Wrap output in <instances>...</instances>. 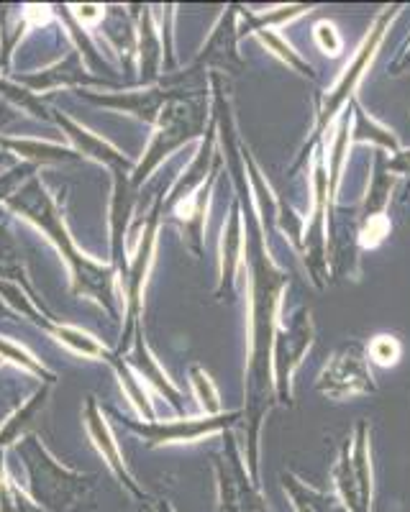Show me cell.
<instances>
[{
  "label": "cell",
  "mask_w": 410,
  "mask_h": 512,
  "mask_svg": "<svg viewBox=\"0 0 410 512\" xmlns=\"http://www.w3.org/2000/svg\"><path fill=\"white\" fill-rule=\"evenodd\" d=\"M213 95V121H216L218 139L223 144V162L234 182L236 200L241 203L244 216V264L249 272V361H246V451L244 461L249 477L259 487V431L275 402V387H272V341L280 320L282 290L290 282V272L282 269L272 259L270 241L264 236L259 223L257 205L252 198V187L246 177L244 144L236 134L234 111H231L229 88L223 75L211 72L208 75Z\"/></svg>",
  "instance_id": "obj_1"
},
{
  "label": "cell",
  "mask_w": 410,
  "mask_h": 512,
  "mask_svg": "<svg viewBox=\"0 0 410 512\" xmlns=\"http://www.w3.org/2000/svg\"><path fill=\"white\" fill-rule=\"evenodd\" d=\"M6 208L16 216L26 218L31 226L39 228L44 236L54 244L59 256L65 259L67 269H70V292L72 297H88L93 303L106 310L113 320L121 315V300H118L116 290V269L111 262H98L90 254L77 249L75 236L67 228L65 213L54 200L47 185L39 180V175L31 177L21 190H16L13 198L6 200Z\"/></svg>",
  "instance_id": "obj_2"
},
{
  "label": "cell",
  "mask_w": 410,
  "mask_h": 512,
  "mask_svg": "<svg viewBox=\"0 0 410 512\" xmlns=\"http://www.w3.org/2000/svg\"><path fill=\"white\" fill-rule=\"evenodd\" d=\"M16 456L24 464L26 495L47 512H77L85 507L95 489L93 474H82L44 446L36 433H26L13 446Z\"/></svg>",
  "instance_id": "obj_3"
},
{
  "label": "cell",
  "mask_w": 410,
  "mask_h": 512,
  "mask_svg": "<svg viewBox=\"0 0 410 512\" xmlns=\"http://www.w3.org/2000/svg\"><path fill=\"white\" fill-rule=\"evenodd\" d=\"M398 11H400V6H387L377 13L375 24L369 26V31L364 34L362 44H359L357 52H354L352 62L346 64L344 72H341V77L336 80L334 88L328 90L326 95H318L316 98V123H313V134L308 136V141H305L303 149H300L298 159H295V164H293V172L300 167V164H305V159L313 157L316 146L323 144V134H326V128L336 121V116H339L341 111H344V105L352 103L354 100V93H357L359 82L364 80V75H367V70H369V64H372V59H375L377 52H380L382 41H385V34L390 31V24H393L395 18H398Z\"/></svg>",
  "instance_id": "obj_4"
},
{
  "label": "cell",
  "mask_w": 410,
  "mask_h": 512,
  "mask_svg": "<svg viewBox=\"0 0 410 512\" xmlns=\"http://www.w3.org/2000/svg\"><path fill=\"white\" fill-rule=\"evenodd\" d=\"M208 95L211 93L185 95V98L172 100V103L164 108L157 126H154V134L147 146V152H144V157L136 162L134 172H131V185H134L136 190L152 177V172L164 162V159L172 157L177 149H182V146L190 144L193 139L205 136V131H208V126H211L213 121V108Z\"/></svg>",
  "instance_id": "obj_5"
},
{
  "label": "cell",
  "mask_w": 410,
  "mask_h": 512,
  "mask_svg": "<svg viewBox=\"0 0 410 512\" xmlns=\"http://www.w3.org/2000/svg\"><path fill=\"white\" fill-rule=\"evenodd\" d=\"M164 218V195L159 192L154 198L152 208L139 223V236H136V251L129 256V267L126 274L121 277V290H123V331L121 341L113 349V354L123 356L129 351L134 333L141 328V313H144V290H147L149 272L154 264V251H157V236H159V223Z\"/></svg>",
  "instance_id": "obj_6"
},
{
  "label": "cell",
  "mask_w": 410,
  "mask_h": 512,
  "mask_svg": "<svg viewBox=\"0 0 410 512\" xmlns=\"http://www.w3.org/2000/svg\"><path fill=\"white\" fill-rule=\"evenodd\" d=\"M313 338H316V326H313L311 308L300 305L298 310L277 320L275 341H272V387L280 405L293 408V374L303 364Z\"/></svg>",
  "instance_id": "obj_7"
},
{
  "label": "cell",
  "mask_w": 410,
  "mask_h": 512,
  "mask_svg": "<svg viewBox=\"0 0 410 512\" xmlns=\"http://www.w3.org/2000/svg\"><path fill=\"white\" fill-rule=\"evenodd\" d=\"M334 487L346 512L372 510V446H369V423L359 420L352 438L341 448L334 466Z\"/></svg>",
  "instance_id": "obj_8"
},
{
  "label": "cell",
  "mask_w": 410,
  "mask_h": 512,
  "mask_svg": "<svg viewBox=\"0 0 410 512\" xmlns=\"http://www.w3.org/2000/svg\"><path fill=\"white\" fill-rule=\"evenodd\" d=\"M334 218V208L328 203V169L323 144L313 152V208L311 218L303 228V264L318 290L328 285V223Z\"/></svg>",
  "instance_id": "obj_9"
},
{
  "label": "cell",
  "mask_w": 410,
  "mask_h": 512,
  "mask_svg": "<svg viewBox=\"0 0 410 512\" xmlns=\"http://www.w3.org/2000/svg\"><path fill=\"white\" fill-rule=\"evenodd\" d=\"M0 300L8 305L11 313H21L26 320H31L39 331L47 333L49 338H54L57 344H62L65 349H70L72 354H80L85 359L93 361H108L111 351L106 346L100 344L98 338L93 333L82 331V328L67 326V323H59L49 308H39L29 297V292L21 290L13 282H0Z\"/></svg>",
  "instance_id": "obj_10"
},
{
  "label": "cell",
  "mask_w": 410,
  "mask_h": 512,
  "mask_svg": "<svg viewBox=\"0 0 410 512\" xmlns=\"http://www.w3.org/2000/svg\"><path fill=\"white\" fill-rule=\"evenodd\" d=\"M123 428L144 441V448L175 446V443H198L203 438L226 433L236 420H244V410L221 415H198V418H177V420H134L126 415H116Z\"/></svg>",
  "instance_id": "obj_11"
},
{
  "label": "cell",
  "mask_w": 410,
  "mask_h": 512,
  "mask_svg": "<svg viewBox=\"0 0 410 512\" xmlns=\"http://www.w3.org/2000/svg\"><path fill=\"white\" fill-rule=\"evenodd\" d=\"M223 436V454L213 456L218 487V512H267L262 489L252 482L246 469L244 451L236 443L234 433Z\"/></svg>",
  "instance_id": "obj_12"
},
{
  "label": "cell",
  "mask_w": 410,
  "mask_h": 512,
  "mask_svg": "<svg viewBox=\"0 0 410 512\" xmlns=\"http://www.w3.org/2000/svg\"><path fill=\"white\" fill-rule=\"evenodd\" d=\"M316 390L331 400H354L362 395H375L377 382L369 369L367 346L349 341L339 346L326 361L316 382Z\"/></svg>",
  "instance_id": "obj_13"
},
{
  "label": "cell",
  "mask_w": 410,
  "mask_h": 512,
  "mask_svg": "<svg viewBox=\"0 0 410 512\" xmlns=\"http://www.w3.org/2000/svg\"><path fill=\"white\" fill-rule=\"evenodd\" d=\"M395 182H398V177L390 175L385 152H382V149H375L367 198H364L362 208H359V221H357V236H359V244H362L364 249H377V246L390 236L387 205H390V195H393L395 190Z\"/></svg>",
  "instance_id": "obj_14"
},
{
  "label": "cell",
  "mask_w": 410,
  "mask_h": 512,
  "mask_svg": "<svg viewBox=\"0 0 410 512\" xmlns=\"http://www.w3.org/2000/svg\"><path fill=\"white\" fill-rule=\"evenodd\" d=\"M82 100H88L93 105H103L118 113H129V116L139 118V121L157 126L159 116L172 100L185 98V95H195V90H180L167 88V85H154V88H129V90H113V93H90V90H77Z\"/></svg>",
  "instance_id": "obj_15"
},
{
  "label": "cell",
  "mask_w": 410,
  "mask_h": 512,
  "mask_svg": "<svg viewBox=\"0 0 410 512\" xmlns=\"http://www.w3.org/2000/svg\"><path fill=\"white\" fill-rule=\"evenodd\" d=\"M18 85H24L31 93H49V90L70 88V90H88V88H106V90H121L116 80L108 77H95L88 70V64L82 62L80 52L72 49L65 59H59L57 64L47 67V70L29 72V75H16Z\"/></svg>",
  "instance_id": "obj_16"
},
{
  "label": "cell",
  "mask_w": 410,
  "mask_h": 512,
  "mask_svg": "<svg viewBox=\"0 0 410 512\" xmlns=\"http://www.w3.org/2000/svg\"><path fill=\"white\" fill-rule=\"evenodd\" d=\"M82 423H85V431H88L95 451L103 456V461H106V466L111 469L113 477L118 479V484H121V487L126 489L129 495H134L139 502H147L149 500L147 492L139 487V482L134 479V474L129 472V466H126V459H123L121 448H118V441H116V436H113L111 425H108L106 415H103V408H100L98 400H95L93 395L85 400Z\"/></svg>",
  "instance_id": "obj_17"
},
{
  "label": "cell",
  "mask_w": 410,
  "mask_h": 512,
  "mask_svg": "<svg viewBox=\"0 0 410 512\" xmlns=\"http://www.w3.org/2000/svg\"><path fill=\"white\" fill-rule=\"evenodd\" d=\"M136 26V59H139V88H154L164 75V44L152 6H129Z\"/></svg>",
  "instance_id": "obj_18"
},
{
  "label": "cell",
  "mask_w": 410,
  "mask_h": 512,
  "mask_svg": "<svg viewBox=\"0 0 410 512\" xmlns=\"http://www.w3.org/2000/svg\"><path fill=\"white\" fill-rule=\"evenodd\" d=\"M52 121L65 131L67 139L72 141V149H75L82 159H93V162L103 164L111 175H116V172H134L136 162L129 154H123L118 146H113L111 141H106L103 136L93 134L90 128L77 123L75 118H70L67 113L52 111Z\"/></svg>",
  "instance_id": "obj_19"
},
{
  "label": "cell",
  "mask_w": 410,
  "mask_h": 512,
  "mask_svg": "<svg viewBox=\"0 0 410 512\" xmlns=\"http://www.w3.org/2000/svg\"><path fill=\"white\" fill-rule=\"evenodd\" d=\"M223 169V154H218L216 164L211 169V177L205 180V185L200 190H195L190 198L180 200L177 205H172L170 213L180 221V226L185 228V236H188V246L195 256H203V241H205V218H208V208H211V195L213 187H216L218 175Z\"/></svg>",
  "instance_id": "obj_20"
},
{
  "label": "cell",
  "mask_w": 410,
  "mask_h": 512,
  "mask_svg": "<svg viewBox=\"0 0 410 512\" xmlns=\"http://www.w3.org/2000/svg\"><path fill=\"white\" fill-rule=\"evenodd\" d=\"M123 359L129 361V367L139 374L141 382L149 384L152 390H157L177 413H185V402H182L185 397H182V392L175 387L170 374L164 372L159 359L154 356V351L149 349L147 338H144V328H139V331L134 333V341H131L129 351L123 354Z\"/></svg>",
  "instance_id": "obj_21"
},
{
  "label": "cell",
  "mask_w": 410,
  "mask_h": 512,
  "mask_svg": "<svg viewBox=\"0 0 410 512\" xmlns=\"http://www.w3.org/2000/svg\"><path fill=\"white\" fill-rule=\"evenodd\" d=\"M241 264H244V216H241V203L234 200L229 221L223 223L221 233V274H218L216 300H234L236 274Z\"/></svg>",
  "instance_id": "obj_22"
},
{
  "label": "cell",
  "mask_w": 410,
  "mask_h": 512,
  "mask_svg": "<svg viewBox=\"0 0 410 512\" xmlns=\"http://www.w3.org/2000/svg\"><path fill=\"white\" fill-rule=\"evenodd\" d=\"M216 121H211V126H208V131H205V136L200 139V146H198V154L193 157V162L188 164V167L182 169V175L177 177L175 185L170 187V192H167V198H164V210H170L172 205H177L180 200L190 198L195 190H200V187L205 185V180L211 177V169L213 164H216Z\"/></svg>",
  "instance_id": "obj_23"
},
{
  "label": "cell",
  "mask_w": 410,
  "mask_h": 512,
  "mask_svg": "<svg viewBox=\"0 0 410 512\" xmlns=\"http://www.w3.org/2000/svg\"><path fill=\"white\" fill-rule=\"evenodd\" d=\"M0 149L8 154H16L21 162L47 167V164H72L80 162V154L72 146L52 144V141L39 139H18V136H0Z\"/></svg>",
  "instance_id": "obj_24"
},
{
  "label": "cell",
  "mask_w": 410,
  "mask_h": 512,
  "mask_svg": "<svg viewBox=\"0 0 410 512\" xmlns=\"http://www.w3.org/2000/svg\"><path fill=\"white\" fill-rule=\"evenodd\" d=\"M49 392H52V387H49V384H41L39 390H36L21 408H16L6 420H3V425H0V454H6L8 448L16 446V441H21L26 433H31L29 428L34 425V420L44 413V408H47Z\"/></svg>",
  "instance_id": "obj_25"
},
{
  "label": "cell",
  "mask_w": 410,
  "mask_h": 512,
  "mask_svg": "<svg viewBox=\"0 0 410 512\" xmlns=\"http://www.w3.org/2000/svg\"><path fill=\"white\" fill-rule=\"evenodd\" d=\"M0 282H13L21 290L29 292V297L34 300L39 308H47L44 300L36 295L34 285L29 282V274H26V264H24V251H21V244L13 236L11 226L8 223H0Z\"/></svg>",
  "instance_id": "obj_26"
},
{
  "label": "cell",
  "mask_w": 410,
  "mask_h": 512,
  "mask_svg": "<svg viewBox=\"0 0 410 512\" xmlns=\"http://www.w3.org/2000/svg\"><path fill=\"white\" fill-rule=\"evenodd\" d=\"M349 111H352V144H375L382 152H400L398 136L387 126H382L380 121L369 116L362 105L357 103V98L349 103Z\"/></svg>",
  "instance_id": "obj_27"
},
{
  "label": "cell",
  "mask_w": 410,
  "mask_h": 512,
  "mask_svg": "<svg viewBox=\"0 0 410 512\" xmlns=\"http://www.w3.org/2000/svg\"><path fill=\"white\" fill-rule=\"evenodd\" d=\"M106 364L113 369V372H116L118 384H121L123 395L129 397V402H131V405H134L136 413H139L141 418L147 420V423H149V420H157V413H154V405H152V400H149L147 384L141 382L139 374H136L134 369L129 367V361L123 359V356L113 354V351H111V356H108Z\"/></svg>",
  "instance_id": "obj_28"
},
{
  "label": "cell",
  "mask_w": 410,
  "mask_h": 512,
  "mask_svg": "<svg viewBox=\"0 0 410 512\" xmlns=\"http://www.w3.org/2000/svg\"><path fill=\"white\" fill-rule=\"evenodd\" d=\"M282 489L293 502L295 512H334L341 505L339 497L321 492V489L305 484L303 479L295 477L293 472H282Z\"/></svg>",
  "instance_id": "obj_29"
},
{
  "label": "cell",
  "mask_w": 410,
  "mask_h": 512,
  "mask_svg": "<svg viewBox=\"0 0 410 512\" xmlns=\"http://www.w3.org/2000/svg\"><path fill=\"white\" fill-rule=\"evenodd\" d=\"M29 18H26L24 6H0V72H11V59L16 52L18 41L26 34Z\"/></svg>",
  "instance_id": "obj_30"
},
{
  "label": "cell",
  "mask_w": 410,
  "mask_h": 512,
  "mask_svg": "<svg viewBox=\"0 0 410 512\" xmlns=\"http://www.w3.org/2000/svg\"><path fill=\"white\" fill-rule=\"evenodd\" d=\"M305 11H311V6H280L275 8V11H267V13H252V11H246L244 6H239V21H241L239 39H244V36L254 34V31L259 29H277V26L303 16Z\"/></svg>",
  "instance_id": "obj_31"
},
{
  "label": "cell",
  "mask_w": 410,
  "mask_h": 512,
  "mask_svg": "<svg viewBox=\"0 0 410 512\" xmlns=\"http://www.w3.org/2000/svg\"><path fill=\"white\" fill-rule=\"evenodd\" d=\"M254 36L262 41L267 52L275 54V57L280 59V62H285L290 70H295L298 75H303V77H311V80L316 77L313 64L305 62V59L300 57V52H295L293 44H290V41H287L277 29H259V31H254Z\"/></svg>",
  "instance_id": "obj_32"
},
{
  "label": "cell",
  "mask_w": 410,
  "mask_h": 512,
  "mask_svg": "<svg viewBox=\"0 0 410 512\" xmlns=\"http://www.w3.org/2000/svg\"><path fill=\"white\" fill-rule=\"evenodd\" d=\"M0 359L11 361L13 367L24 369L26 374H31L34 379H39L41 384H49V387H54L59 379L57 374H54L52 369L44 367V364H41V359H36L29 349H24L21 344H13L11 338H6V336H0Z\"/></svg>",
  "instance_id": "obj_33"
},
{
  "label": "cell",
  "mask_w": 410,
  "mask_h": 512,
  "mask_svg": "<svg viewBox=\"0 0 410 512\" xmlns=\"http://www.w3.org/2000/svg\"><path fill=\"white\" fill-rule=\"evenodd\" d=\"M0 512H47L41 510V507L26 495V489L18 487L16 479L8 474L3 454H0Z\"/></svg>",
  "instance_id": "obj_34"
},
{
  "label": "cell",
  "mask_w": 410,
  "mask_h": 512,
  "mask_svg": "<svg viewBox=\"0 0 410 512\" xmlns=\"http://www.w3.org/2000/svg\"><path fill=\"white\" fill-rule=\"evenodd\" d=\"M190 384H193L195 400H198L203 415H221V397H218L216 384H213L211 374L205 372L200 364H190L188 369Z\"/></svg>",
  "instance_id": "obj_35"
},
{
  "label": "cell",
  "mask_w": 410,
  "mask_h": 512,
  "mask_svg": "<svg viewBox=\"0 0 410 512\" xmlns=\"http://www.w3.org/2000/svg\"><path fill=\"white\" fill-rule=\"evenodd\" d=\"M0 98L11 100L13 105H18L21 111L31 113V116L39 118V121H49V118H52V111H49L47 105L41 103L31 90H26L24 85H18V82L0 80Z\"/></svg>",
  "instance_id": "obj_36"
},
{
  "label": "cell",
  "mask_w": 410,
  "mask_h": 512,
  "mask_svg": "<svg viewBox=\"0 0 410 512\" xmlns=\"http://www.w3.org/2000/svg\"><path fill=\"white\" fill-rule=\"evenodd\" d=\"M403 356V344L390 333H377L375 338H369L367 344V359L380 364V367H393Z\"/></svg>",
  "instance_id": "obj_37"
},
{
  "label": "cell",
  "mask_w": 410,
  "mask_h": 512,
  "mask_svg": "<svg viewBox=\"0 0 410 512\" xmlns=\"http://www.w3.org/2000/svg\"><path fill=\"white\" fill-rule=\"evenodd\" d=\"M36 169H39L36 164L21 162L16 164V167L8 169V172H3V175H0V203L6 205V200L13 198L16 190H21L31 177H36Z\"/></svg>",
  "instance_id": "obj_38"
},
{
  "label": "cell",
  "mask_w": 410,
  "mask_h": 512,
  "mask_svg": "<svg viewBox=\"0 0 410 512\" xmlns=\"http://www.w3.org/2000/svg\"><path fill=\"white\" fill-rule=\"evenodd\" d=\"M313 41H316V47L321 49L323 54L328 57H339L341 47H344V41H341V34L336 31V26L331 21H318L313 26Z\"/></svg>",
  "instance_id": "obj_39"
},
{
  "label": "cell",
  "mask_w": 410,
  "mask_h": 512,
  "mask_svg": "<svg viewBox=\"0 0 410 512\" xmlns=\"http://www.w3.org/2000/svg\"><path fill=\"white\" fill-rule=\"evenodd\" d=\"M387 169L395 177H410V149H400L398 154H393V159H387Z\"/></svg>",
  "instance_id": "obj_40"
},
{
  "label": "cell",
  "mask_w": 410,
  "mask_h": 512,
  "mask_svg": "<svg viewBox=\"0 0 410 512\" xmlns=\"http://www.w3.org/2000/svg\"><path fill=\"white\" fill-rule=\"evenodd\" d=\"M387 70H390V75H393V77L403 75V72L410 70V44L403 49V52H400V57L395 59V62L387 67Z\"/></svg>",
  "instance_id": "obj_41"
},
{
  "label": "cell",
  "mask_w": 410,
  "mask_h": 512,
  "mask_svg": "<svg viewBox=\"0 0 410 512\" xmlns=\"http://www.w3.org/2000/svg\"><path fill=\"white\" fill-rule=\"evenodd\" d=\"M154 512H175V507L170 505V500H157V505H154Z\"/></svg>",
  "instance_id": "obj_42"
},
{
  "label": "cell",
  "mask_w": 410,
  "mask_h": 512,
  "mask_svg": "<svg viewBox=\"0 0 410 512\" xmlns=\"http://www.w3.org/2000/svg\"><path fill=\"white\" fill-rule=\"evenodd\" d=\"M0 315H3V318H11V310H8V305L3 303V300H0Z\"/></svg>",
  "instance_id": "obj_43"
},
{
  "label": "cell",
  "mask_w": 410,
  "mask_h": 512,
  "mask_svg": "<svg viewBox=\"0 0 410 512\" xmlns=\"http://www.w3.org/2000/svg\"><path fill=\"white\" fill-rule=\"evenodd\" d=\"M334 512H346V507H344V505H339V507H336Z\"/></svg>",
  "instance_id": "obj_44"
},
{
  "label": "cell",
  "mask_w": 410,
  "mask_h": 512,
  "mask_svg": "<svg viewBox=\"0 0 410 512\" xmlns=\"http://www.w3.org/2000/svg\"><path fill=\"white\" fill-rule=\"evenodd\" d=\"M0 364H3V359H0Z\"/></svg>",
  "instance_id": "obj_45"
},
{
  "label": "cell",
  "mask_w": 410,
  "mask_h": 512,
  "mask_svg": "<svg viewBox=\"0 0 410 512\" xmlns=\"http://www.w3.org/2000/svg\"><path fill=\"white\" fill-rule=\"evenodd\" d=\"M408 187H410V185H408Z\"/></svg>",
  "instance_id": "obj_46"
}]
</instances>
